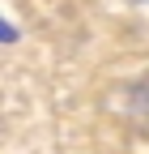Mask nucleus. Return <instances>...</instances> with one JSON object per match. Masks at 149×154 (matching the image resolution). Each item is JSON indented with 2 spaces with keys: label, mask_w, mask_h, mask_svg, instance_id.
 Listing matches in <instances>:
<instances>
[]
</instances>
